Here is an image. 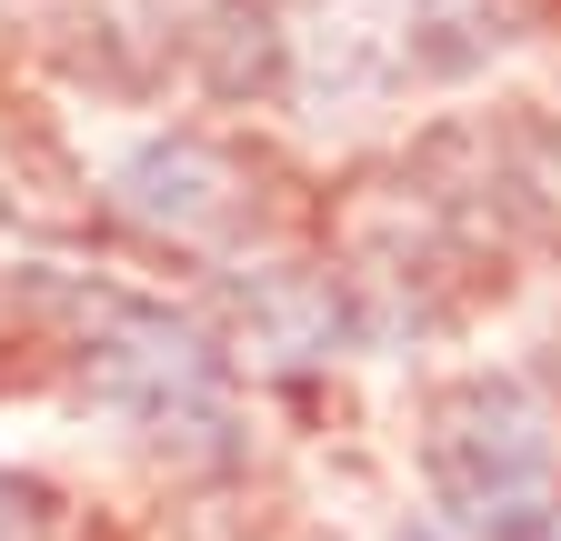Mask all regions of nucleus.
<instances>
[{"mask_svg": "<svg viewBox=\"0 0 561 541\" xmlns=\"http://www.w3.org/2000/svg\"><path fill=\"white\" fill-rule=\"evenodd\" d=\"M421 471H432V502L471 541H561V492H551L561 441L522 381L442 391L432 431H421Z\"/></svg>", "mask_w": 561, "mask_h": 541, "instance_id": "f257e3e1", "label": "nucleus"}, {"mask_svg": "<svg viewBox=\"0 0 561 541\" xmlns=\"http://www.w3.org/2000/svg\"><path fill=\"white\" fill-rule=\"evenodd\" d=\"M91 371H101V391L121 401V412L151 422L161 441L171 431H221V412H231L221 361H210L181 321H161V311H121L91 342Z\"/></svg>", "mask_w": 561, "mask_h": 541, "instance_id": "f03ea898", "label": "nucleus"}, {"mask_svg": "<svg viewBox=\"0 0 561 541\" xmlns=\"http://www.w3.org/2000/svg\"><path fill=\"white\" fill-rule=\"evenodd\" d=\"M121 200L171 241H210V231L241 221V161L210 151V141H151V151L121 161Z\"/></svg>", "mask_w": 561, "mask_h": 541, "instance_id": "7ed1b4c3", "label": "nucleus"}, {"mask_svg": "<svg viewBox=\"0 0 561 541\" xmlns=\"http://www.w3.org/2000/svg\"><path fill=\"white\" fill-rule=\"evenodd\" d=\"M0 541H50V492L0 482Z\"/></svg>", "mask_w": 561, "mask_h": 541, "instance_id": "20e7f679", "label": "nucleus"}, {"mask_svg": "<svg viewBox=\"0 0 561 541\" xmlns=\"http://www.w3.org/2000/svg\"><path fill=\"white\" fill-rule=\"evenodd\" d=\"M411 541H432V531H411Z\"/></svg>", "mask_w": 561, "mask_h": 541, "instance_id": "39448f33", "label": "nucleus"}]
</instances>
